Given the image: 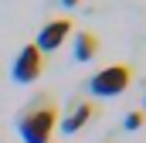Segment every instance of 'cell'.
<instances>
[{
  "label": "cell",
  "mask_w": 146,
  "mask_h": 143,
  "mask_svg": "<svg viewBox=\"0 0 146 143\" xmlns=\"http://www.w3.org/2000/svg\"><path fill=\"white\" fill-rule=\"evenodd\" d=\"M58 130V102L51 96H37L31 106L17 112V133L24 143H51Z\"/></svg>",
  "instance_id": "1"
},
{
  "label": "cell",
  "mask_w": 146,
  "mask_h": 143,
  "mask_svg": "<svg viewBox=\"0 0 146 143\" xmlns=\"http://www.w3.org/2000/svg\"><path fill=\"white\" fill-rule=\"evenodd\" d=\"M129 85H133V68H129L126 61H119V65L99 68L88 78V96H95V99H112V96H122Z\"/></svg>",
  "instance_id": "2"
},
{
  "label": "cell",
  "mask_w": 146,
  "mask_h": 143,
  "mask_svg": "<svg viewBox=\"0 0 146 143\" xmlns=\"http://www.w3.org/2000/svg\"><path fill=\"white\" fill-rule=\"evenodd\" d=\"M41 72H44V55L37 51V44H24L21 51H17V58H14V65H10V75H14V82L17 85H31L41 78Z\"/></svg>",
  "instance_id": "3"
},
{
  "label": "cell",
  "mask_w": 146,
  "mask_h": 143,
  "mask_svg": "<svg viewBox=\"0 0 146 143\" xmlns=\"http://www.w3.org/2000/svg\"><path fill=\"white\" fill-rule=\"evenodd\" d=\"M72 34V17H51V21H44V27L37 31V51L44 55V51H54V48H61L65 41Z\"/></svg>",
  "instance_id": "4"
},
{
  "label": "cell",
  "mask_w": 146,
  "mask_h": 143,
  "mask_svg": "<svg viewBox=\"0 0 146 143\" xmlns=\"http://www.w3.org/2000/svg\"><path fill=\"white\" fill-rule=\"evenodd\" d=\"M99 116V109H95V102H85V99H75L72 106L65 109V116L58 119V130L65 133V136H72V133H78L85 123H92Z\"/></svg>",
  "instance_id": "5"
},
{
  "label": "cell",
  "mask_w": 146,
  "mask_h": 143,
  "mask_svg": "<svg viewBox=\"0 0 146 143\" xmlns=\"http://www.w3.org/2000/svg\"><path fill=\"white\" fill-rule=\"evenodd\" d=\"M95 55H99V34H92V31H78V34H75L72 58H75V61H92Z\"/></svg>",
  "instance_id": "6"
},
{
  "label": "cell",
  "mask_w": 146,
  "mask_h": 143,
  "mask_svg": "<svg viewBox=\"0 0 146 143\" xmlns=\"http://www.w3.org/2000/svg\"><path fill=\"white\" fill-rule=\"evenodd\" d=\"M122 126H126L129 133H133V130H143V126H146V112H143V109H133V112H126Z\"/></svg>",
  "instance_id": "7"
},
{
  "label": "cell",
  "mask_w": 146,
  "mask_h": 143,
  "mask_svg": "<svg viewBox=\"0 0 146 143\" xmlns=\"http://www.w3.org/2000/svg\"><path fill=\"white\" fill-rule=\"evenodd\" d=\"M61 3H65V7H78L82 0H61Z\"/></svg>",
  "instance_id": "8"
},
{
  "label": "cell",
  "mask_w": 146,
  "mask_h": 143,
  "mask_svg": "<svg viewBox=\"0 0 146 143\" xmlns=\"http://www.w3.org/2000/svg\"><path fill=\"white\" fill-rule=\"evenodd\" d=\"M143 112H146V96H143Z\"/></svg>",
  "instance_id": "9"
}]
</instances>
